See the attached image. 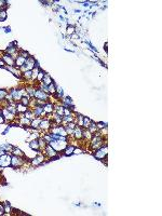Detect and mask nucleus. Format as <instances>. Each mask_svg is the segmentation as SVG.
<instances>
[{
	"instance_id": "1",
	"label": "nucleus",
	"mask_w": 162,
	"mask_h": 216,
	"mask_svg": "<svg viewBox=\"0 0 162 216\" xmlns=\"http://www.w3.org/2000/svg\"><path fill=\"white\" fill-rule=\"evenodd\" d=\"M104 144H106V142L104 141V137L99 134V132H96L95 134L92 136L91 141L89 142V149L93 152L94 150L99 149V147H102Z\"/></svg>"
},
{
	"instance_id": "2",
	"label": "nucleus",
	"mask_w": 162,
	"mask_h": 216,
	"mask_svg": "<svg viewBox=\"0 0 162 216\" xmlns=\"http://www.w3.org/2000/svg\"><path fill=\"white\" fill-rule=\"evenodd\" d=\"M92 153H93V157L96 160H104V159L106 160L107 159V156H108V145L104 144L102 147H99V149L94 150Z\"/></svg>"
},
{
	"instance_id": "3",
	"label": "nucleus",
	"mask_w": 162,
	"mask_h": 216,
	"mask_svg": "<svg viewBox=\"0 0 162 216\" xmlns=\"http://www.w3.org/2000/svg\"><path fill=\"white\" fill-rule=\"evenodd\" d=\"M36 64H37V61H36L35 57H34V56H29L28 58L26 60L25 64L23 65L21 68H18V69H20V71H21L22 74H23V72H25V71L32 70V69L35 68Z\"/></svg>"
},
{
	"instance_id": "4",
	"label": "nucleus",
	"mask_w": 162,
	"mask_h": 216,
	"mask_svg": "<svg viewBox=\"0 0 162 216\" xmlns=\"http://www.w3.org/2000/svg\"><path fill=\"white\" fill-rule=\"evenodd\" d=\"M26 163V157H18L12 155L11 156V167L13 169H20Z\"/></svg>"
},
{
	"instance_id": "5",
	"label": "nucleus",
	"mask_w": 162,
	"mask_h": 216,
	"mask_svg": "<svg viewBox=\"0 0 162 216\" xmlns=\"http://www.w3.org/2000/svg\"><path fill=\"white\" fill-rule=\"evenodd\" d=\"M18 50H20V49L18 48V42H16V41H14V42H12V43H9L8 48L4 50V53L9 54V55H11V56H12L15 60V58L18 56Z\"/></svg>"
},
{
	"instance_id": "6",
	"label": "nucleus",
	"mask_w": 162,
	"mask_h": 216,
	"mask_svg": "<svg viewBox=\"0 0 162 216\" xmlns=\"http://www.w3.org/2000/svg\"><path fill=\"white\" fill-rule=\"evenodd\" d=\"M50 97L51 96L48 94V93L43 92L42 90H40L39 88L36 89L35 95H34V99L39 101V102H42V103H46V102H50Z\"/></svg>"
},
{
	"instance_id": "7",
	"label": "nucleus",
	"mask_w": 162,
	"mask_h": 216,
	"mask_svg": "<svg viewBox=\"0 0 162 216\" xmlns=\"http://www.w3.org/2000/svg\"><path fill=\"white\" fill-rule=\"evenodd\" d=\"M42 153L44 155V156H46V158L48 160L54 159V158L58 157V152H57L54 148H52V147H51L49 144H48V145L44 147V149L42 150Z\"/></svg>"
},
{
	"instance_id": "8",
	"label": "nucleus",
	"mask_w": 162,
	"mask_h": 216,
	"mask_svg": "<svg viewBox=\"0 0 162 216\" xmlns=\"http://www.w3.org/2000/svg\"><path fill=\"white\" fill-rule=\"evenodd\" d=\"M11 156H12V153H10V152H7L2 156H0V167L2 169L11 167Z\"/></svg>"
},
{
	"instance_id": "9",
	"label": "nucleus",
	"mask_w": 162,
	"mask_h": 216,
	"mask_svg": "<svg viewBox=\"0 0 162 216\" xmlns=\"http://www.w3.org/2000/svg\"><path fill=\"white\" fill-rule=\"evenodd\" d=\"M1 110V113H2V116L4 117V120H6V123H12L13 121L16 120V116H14L13 113H11L9 110L6 108V107H2V108H0Z\"/></svg>"
},
{
	"instance_id": "10",
	"label": "nucleus",
	"mask_w": 162,
	"mask_h": 216,
	"mask_svg": "<svg viewBox=\"0 0 162 216\" xmlns=\"http://www.w3.org/2000/svg\"><path fill=\"white\" fill-rule=\"evenodd\" d=\"M8 91H9V94L12 96V99L14 101L15 103L21 102L23 95H22L21 91H20V88H12V89H10V90H8Z\"/></svg>"
},
{
	"instance_id": "11",
	"label": "nucleus",
	"mask_w": 162,
	"mask_h": 216,
	"mask_svg": "<svg viewBox=\"0 0 162 216\" xmlns=\"http://www.w3.org/2000/svg\"><path fill=\"white\" fill-rule=\"evenodd\" d=\"M82 132H83V128H81V127H76L74 130V133L71 136H69L70 138L75 139V141H77V142H80L82 141Z\"/></svg>"
},
{
	"instance_id": "12",
	"label": "nucleus",
	"mask_w": 162,
	"mask_h": 216,
	"mask_svg": "<svg viewBox=\"0 0 162 216\" xmlns=\"http://www.w3.org/2000/svg\"><path fill=\"white\" fill-rule=\"evenodd\" d=\"M32 109L34 115H35V118H43L46 116L44 110H43V106H41V105H36L35 107H32Z\"/></svg>"
},
{
	"instance_id": "13",
	"label": "nucleus",
	"mask_w": 162,
	"mask_h": 216,
	"mask_svg": "<svg viewBox=\"0 0 162 216\" xmlns=\"http://www.w3.org/2000/svg\"><path fill=\"white\" fill-rule=\"evenodd\" d=\"M0 57H1V58H2V61H4V63H6V66H12V67H14L15 60L12 56H11V55H9V54L2 52V53H1V55H0Z\"/></svg>"
},
{
	"instance_id": "14",
	"label": "nucleus",
	"mask_w": 162,
	"mask_h": 216,
	"mask_svg": "<svg viewBox=\"0 0 162 216\" xmlns=\"http://www.w3.org/2000/svg\"><path fill=\"white\" fill-rule=\"evenodd\" d=\"M76 115H77L76 113H73L71 115H69V116H63L61 124H62V125H66L67 123L75 121V119H76Z\"/></svg>"
},
{
	"instance_id": "15",
	"label": "nucleus",
	"mask_w": 162,
	"mask_h": 216,
	"mask_svg": "<svg viewBox=\"0 0 162 216\" xmlns=\"http://www.w3.org/2000/svg\"><path fill=\"white\" fill-rule=\"evenodd\" d=\"M4 69L8 71H10V72H12V74L14 75L15 77H18V79H22V72L20 71V69L16 67H12V66H6L4 67Z\"/></svg>"
},
{
	"instance_id": "16",
	"label": "nucleus",
	"mask_w": 162,
	"mask_h": 216,
	"mask_svg": "<svg viewBox=\"0 0 162 216\" xmlns=\"http://www.w3.org/2000/svg\"><path fill=\"white\" fill-rule=\"evenodd\" d=\"M75 147H76V146L71 145V144H68V145L65 147V149H64L63 151H62V153H63L64 156H66V157L73 156V155H74Z\"/></svg>"
},
{
	"instance_id": "17",
	"label": "nucleus",
	"mask_w": 162,
	"mask_h": 216,
	"mask_svg": "<svg viewBox=\"0 0 162 216\" xmlns=\"http://www.w3.org/2000/svg\"><path fill=\"white\" fill-rule=\"evenodd\" d=\"M43 110L46 115H52L53 111H54V104L51 103V102H46L43 105Z\"/></svg>"
},
{
	"instance_id": "18",
	"label": "nucleus",
	"mask_w": 162,
	"mask_h": 216,
	"mask_svg": "<svg viewBox=\"0 0 162 216\" xmlns=\"http://www.w3.org/2000/svg\"><path fill=\"white\" fill-rule=\"evenodd\" d=\"M28 146H29V148L32 149V151H41V150H40V147H39L38 138H36V139H32V141H29Z\"/></svg>"
},
{
	"instance_id": "19",
	"label": "nucleus",
	"mask_w": 162,
	"mask_h": 216,
	"mask_svg": "<svg viewBox=\"0 0 162 216\" xmlns=\"http://www.w3.org/2000/svg\"><path fill=\"white\" fill-rule=\"evenodd\" d=\"M61 104L64 106V108H71V107H74V103H73V99L70 97H63Z\"/></svg>"
},
{
	"instance_id": "20",
	"label": "nucleus",
	"mask_w": 162,
	"mask_h": 216,
	"mask_svg": "<svg viewBox=\"0 0 162 216\" xmlns=\"http://www.w3.org/2000/svg\"><path fill=\"white\" fill-rule=\"evenodd\" d=\"M25 89H26V93H27V95H29L32 99H34V95H35L37 87H36L35 84H30V85H26Z\"/></svg>"
},
{
	"instance_id": "21",
	"label": "nucleus",
	"mask_w": 162,
	"mask_h": 216,
	"mask_svg": "<svg viewBox=\"0 0 162 216\" xmlns=\"http://www.w3.org/2000/svg\"><path fill=\"white\" fill-rule=\"evenodd\" d=\"M52 82H54L53 81V79H52V76H51L50 74H48V72H46V74H44V77H43V79H42V81H41V83L48 87V85H50Z\"/></svg>"
},
{
	"instance_id": "22",
	"label": "nucleus",
	"mask_w": 162,
	"mask_h": 216,
	"mask_svg": "<svg viewBox=\"0 0 162 216\" xmlns=\"http://www.w3.org/2000/svg\"><path fill=\"white\" fill-rule=\"evenodd\" d=\"M40 121H41V118H35V119H32L29 128L34 129V130H36V131H39V124H40Z\"/></svg>"
},
{
	"instance_id": "23",
	"label": "nucleus",
	"mask_w": 162,
	"mask_h": 216,
	"mask_svg": "<svg viewBox=\"0 0 162 216\" xmlns=\"http://www.w3.org/2000/svg\"><path fill=\"white\" fill-rule=\"evenodd\" d=\"M40 69H41V68H40L39 64L37 63V64H36V66H35V68H34V69L32 70V82H35L36 81V79H37V76H38Z\"/></svg>"
},
{
	"instance_id": "24",
	"label": "nucleus",
	"mask_w": 162,
	"mask_h": 216,
	"mask_svg": "<svg viewBox=\"0 0 162 216\" xmlns=\"http://www.w3.org/2000/svg\"><path fill=\"white\" fill-rule=\"evenodd\" d=\"M25 62H26V58L22 56H18L15 58V63H14V67L16 68H21L23 65L25 64Z\"/></svg>"
},
{
	"instance_id": "25",
	"label": "nucleus",
	"mask_w": 162,
	"mask_h": 216,
	"mask_svg": "<svg viewBox=\"0 0 162 216\" xmlns=\"http://www.w3.org/2000/svg\"><path fill=\"white\" fill-rule=\"evenodd\" d=\"M11 153H12V155H14V156H18V157H26L25 152L22 151L18 147H15V146H13V148H12V150H11Z\"/></svg>"
},
{
	"instance_id": "26",
	"label": "nucleus",
	"mask_w": 162,
	"mask_h": 216,
	"mask_svg": "<svg viewBox=\"0 0 162 216\" xmlns=\"http://www.w3.org/2000/svg\"><path fill=\"white\" fill-rule=\"evenodd\" d=\"M15 106H16L18 113H25L26 111H27V109L29 108V107L25 106V105H23V104L20 103V102H18V103H16V105H15Z\"/></svg>"
},
{
	"instance_id": "27",
	"label": "nucleus",
	"mask_w": 162,
	"mask_h": 216,
	"mask_svg": "<svg viewBox=\"0 0 162 216\" xmlns=\"http://www.w3.org/2000/svg\"><path fill=\"white\" fill-rule=\"evenodd\" d=\"M56 87L57 85L55 84V82H52L50 85H48V94L50 96H53L56 93Z\"/></svg>"
},
{
	"instance_id": "28",
	"label": "nucleus",
	"mask_w": 162,
	"mask_h": 216,
	"mask_svg": "<svg viewBox=\"0 0 162 216\" xmlns=\"http://www.w3.org/2000/svg\"><path fill=\"white\" fill-rule=\"evenodd\" d=\"M90 133H91L92 135H94L96 133V132H99V128H97V125H96V122H94V121H92L91 124H90V127H89L88 129H87Z\"/></svg>"
},
{
	"instance_id": "29",
	"label": "nucleus",
	"mask_w": 162,
	"mask_h": 216,
	"mask_svg": "<svg viewBox=\"0 0 162 216\" xmlns=\"http://www.w3.org/2000/svg\"><path fill=\"white\" fill-rule=\"evenodd\" d=\"M4 215H10V214H12L13 208L11 206V204L8 201H6L4 203Z\"/></svg>"
},
{
	"instance_id": "30",
	"label": "nucleus",
	"mask_w": 162,
	"mask_h": 216,
	"mask_svg": "<svg viewBox=\"0 0 162 216\" xmlns=\"http://www.w3.org/2000/svg\"><path fill=\"white\" fill-rule=\"evenodd\" d=\"M66 34L69 36V37L73 36L74 34H76V26H75V25H71V24L68 25L66 27Z\"/></svg>"
},
{
	"instance_id": "31",
	"label": "nucleus",
	"mask_w": 162,
	"mask_h": 216,
	"mask_svg": "<svg viewBox=\"0 0 162 216\" xmlns=\"http://www.w3.org/2000/svg\"><path fill=\"white\" fill-rule=\"evenodd\" d=\"M0 148L2 149V150H4L6 152H10L11 153V150L13 148V145H11L9 143H4V144L0 145Z\"/></svg>"
},
{
	"instance_id": "32",
	"label": "nucleus",
	"mask_w": 162,
	"mask_h": 216,
	"mask_svg": "<svg viewBox=\"0 0 162 216\" xmlns=\"http://www.w3.org/2000/svg\"><path fill=\"white\" fill-rule=\"evenodd\" d=\"M30 101H32V97H30V96L25 95V96H23V97H22V99H21V102H20V103H22L23 105H25V106L29 107V105H30Z\"/></svg>"
},
{
	"instance_id": "33",
	"label": "nucleus",
	"mask_w": 162,
	"mask_h": 216,
	"mask_svg": "<svg viewBox=\"0 0 162 216\" xmlns=\"http://www.w3.org/2000/svg\"><path fill=\"white\" fill-rule=\"evenodd\" d=\"M32 70H28V71H25L22 74V79L23 80H26V81H32Z\"/></svg>"
},
{
	"instance_id": "34",
	"label": "nucleus",
	"mask_w": 162,
	"mask_h": 216,
	"mask_svg": "<svg viewBox=\"0 0 162 216\" xmlns=\"http://www.w3.org/2000/svg\"><path fill=\"white\" fill-rule=\"evenodd\" d=\"M44 74H46V72H44V71L42 70V69H40V71H39V74H38V76H37V79H36V85L37 84H39V83H41V81H42V79H43V77H44Z\"/></svg>"
},
{
	"instance_id": "35",
	"label": "nucleus",
	"mask_w": 162,
	"mask_h": 216,
	"mask_svg": "<svg viewBox=\"0 0 162 216\" xmlns=\"http://www.w3.org/2000/svg\"><path fill=\"white\" fill-rule=\"evenodd\" d=\"M38 143H39V147H40V150H41V151H42L43 149H44V147L48 145L46 141L43 139L42 136H39V137H38Z\"/></svg>"
},
{
	"instance_id": "36",
	"label": "nucleus",
	"mask_w": 162,
	"mask_h": 216,
	"mask_svg": "<svg viewBox=\"0 0 162 216\" xmlns=\"http://www.w3.org/2000/svg\"><path fill=\"white\" fill-rule=\"evenodd\" d=\"M8 93H9V91L7 89H0V102H2V101L6 99Z\"/></svg>"
},
{
	"instance_id": "37",
	"label": "nucleus",
	"mask_w": 162,
	"mask_h": 216,
	"mask_svg": "<svg viewBox=\"0 0 162 216\" xmlns=\"http://www.w3.org/2000/svg\"><path fill=\"white\" fill-rule=\"evenodd\" d=\"M92 119L89 117H83V125H82V128L83 129H88L89 127H90V124H91L92 122Z\"/></svg>"
},
{
	"instance_id": "38",
	"label": "nucleus",
	"mask_w": 162,
	"mask_h": 216,
	"mask_svg": "<svg viewBox=\"0 0 162 216\" xmlns=\"http://www.w3.org/2000/svg\"><path fill=\"white\" fill-rule=\"evenodd\" d=\"M18 56H22V57H24V58H28L29 56H30V54L26 51V50H23V49H20L18 50Z\"/></svg>"
},
{
	"instance_id": "39",
	"label": "nucleus",
	"mask_w": 162,
	"mask_h": 216,
	"mask_svg": "<svg viewBox=\"0 0 162 216\" xmlns=\"http://www.w3.org/2000/svg\"><path fill=\"white\" fill-rule=\"evenodd\" d=\"M58 135H61V136H68V134H67V132H66V129H65V127L62 125V124L58 125Z\"/></svg>"
},
{
	"instance_id": "40",
	"label": "nucleus",
	"mask_w": 162,
	"mask_h": 216,
	"mask_svg": "<svg viewBox=\"0 0 162 216\" xmlns=\"http://www.w3.org/2000/svg\"><path fill=\"white\" fill-rule=\"evenodd\" d=\"M24 116L26 118H28V119H30V120H32V119H35V115H34V113H32V108H28L27 109V111L24 113Z\"/></svg>"
},
{
	"instance_id": "41",
	"label": "nucleus",
	"mask_w": 162,
	"mask_h": 216,
	"mask_svg": "<svg viewBox=\"0 0 162 216\" xmlns=\"http://www.w3.org/2000/svg\"><path fill=\"white\" fill-rule=\"evenodd\" d=\"M43 137V139L46 142V144H49L51 141H52V137H51V134L50 133H43V135H41Z\"/></svg>"
},
{
	"instance_id": "42",
	"label": "nucleus",
	"mask_w": 162,
	"mask_h": 216,
	"mask_svg": "<svg viewBox=\"0 0 162 216\" xmlns=\"http://www.w3.org/2000/svg\"><path fill=\"white\" fill-rule=\"evenodd\" d=\"M85 152V149L81 148L80 146L79 147H75V150H74V155H81V153H83Z\"/></svg>"
},
{
	"instance_id": "43",
	"label": "nucleus",
	"mask_w": 162,
	"mask_h": 216,
	"mask_svg": "<svg viewBox=\"0 0 162 216\" xmlns=\"http://www.w3.org/2000/svg\"><path fill=\"white\" fill-rule=\"evenodd\" d=\"M8 18V13L7 11H2V12H0V22H4L6 21Z\"/></svg>"
},
{
	"instance_id": "44",
	"label": "nucleus",
	"mask_w": 162,
	"mask_h": 216,
	"mask_svg": "<svg viewBox=\"0 0 162 216\" xmlns=\"http://www.w3.org/2000/svg\"><path fill=\"white\" fill-rule=\"evenodd\" d=\"M64 127H66V128H68V129H71V130H75V128L77 127V123H76L75 121H73V122H69V123H67L66 125H64Z\"/></svg>"
},
{
	"instance_id": "45",
	"label": "nucleus",
	"mask_w": 162,
	"mask_h": 216,
	"mask_svg": "<svg viewBox=\"0 0 162 216\" xmlns=\"http://www.w3.org/2000/svg\"><path fill=\"white\" fill-rule=\"evenodd\" d=\"M96 125H97V128H99V130H102V129L107 128V125H106V123H104V122H96Z\"/></svg>"
},
{
	"instance_id": "46",
	"label": "nucleus",
	"mask_w": 162,
	"mask_h": 216,
	"mask_svg": "<svg viewBox=\"0 0 162 216\" xmlns=\"http://www.w3.org/2000/svg\"><path fill=\"white\" fill-rule=\"evenodd\" d=\"M0 7H9L8 1H6V0H0Z\"/></svg>"
},
{
	"instance_id": "47",
	"label": "nucleus",
	"mask_w": 162,
	"mask_h": 216,
	"mask_svg": "<svg viewBox=\"0 0 162 216\" xmlns=\"http://www.w3.org/2000/svg\"><path fill=\"white\" fill-rule=\"evenodd\" d=\"M4 123H6V120H4V117L2 116L1 110H0V125H1V124H4Z\"/></svg>"
},
{
	"instance_id": "48",
	"label": "nucleus",
	"mask_w": 162,
	"mask_h": 216,
	"mask_svg": "<svg viewBox=\"0 0 162 216\" xmlns=\"http://www.w3.org/2000/svg\"><path fill=\"white\" fill-rule=\"evenodd\" d=\"M4 215V204L0 203V216Z\"/></svg>"
},
{
	"instance_id": "49",
	"label": "nucleus",
	"mask_w": 162,
	"mask_h": 216,
	"mask_svg": "<svg viewBox=\"0 0 162 216\" xmlns=\"http://www.w3.org/2000/svg\"><path fill=\"white\" fill-rule=\"evenodd\" d=\"M0 67H1V68L6 67V63H4V61H2V58H1V57H0Z\"/></svg>"
},
{
	"instance_id": "50",
	"label": "nucleus",
	"mask_w": 162,
	"mask_h": 216,
	"mask_svg": "<svg viewBox=\"0 0 162 216\" xmlns=\"http://www.w3.org/2000/svg\"><path fill=\"white\" fill-rule=\"evenodd\" d=\"M7 8L8 7H0V12H2V11H7Z\"/></svg>"
},
{
	"instance_id": "51",
	"label": "nucleus",
	"mask_w": 162,
	"mask_h": 216,
	"mask_svg": "<svg viewBox=\"0 0 162 216\" xmlns=\"http://www.w3.org/2000/svg\"><path fill=\"white\" fill-rule=\"evenodd\" d=\"M4 29H6V30H4L6 32H10V27H6Z\"/></svg>"
},
{
	"instance_id": "52",
	"label": "nucleus",
	"mask_w": 162,
	"mask_h": 216,
	"mask_svg": "<svg viewBox=\"0 0 162 216\" xmlns=\"http://www.w3.org/2000/svg\"><path fill=\"white\" fill-rule=\"evenodd\" d=\"M1 53H2V52H1V51H0V55H1Z\"/></svg>"
}]
</instances>
